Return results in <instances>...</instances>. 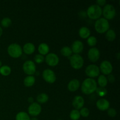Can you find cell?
<instances>
[{"mask_svg":"<svg viewBox=\"0 0 120 120\" xmlns=\"http://www.w3.org/2000/svg\"></svg>","mask_w":120,"mask_h":120,"instance_id":"b9f144b4","label":"cell"},{"mask_svg":"<svg viewBox=\"0 0 120 120\" xmlns=\"http://www.w3.org/2000/svg\"><path fill=\"white\" fill-rule=\"evenodd\" d=\"M80 86V83L79 80L76 79H74L69 82L68 84V89L70 91L74 92L78 90Z\"/></svg>","mask_w":120,"mask_h":120,"instance_id":"e0dca14e","label":"cell"},{"mask_svg":"<svg viewBox=\"0 0 120 120\" xmlns=\"http://www.w3.org/2000/svg\"><path fill=\"white\" fill-rule=\"evenodd\" d=\"M22 51L26 55H32L35 51V46L34 43L28 42L23 45Z\"/></svg>","mask_w":120,"mask_h":120,"instance_id":"ac0fdd59","label":"cell"},{"mask_svg":"<svg viewBox=\"0 0 120 120\" xmlns=\"http://www.w3.org/2000/svg\"><path fill=\"white\" fill-rule=\"evenodd\" d=\"M15 120H30V118L28 113L25 111H21L16 115Z\"/></svg>","mask_w":120,"mask_h":120,"instance_id":"484cf974","label":"cell"},{"mask_svg":"<svg viewBox=\"0 0 120 120\" xmlns=\"http://www.w3.org/2000/svg\"><path fill=\"white\" fill-rule=\"evenodd\" d=\"M87 42L88 45H89L90 46L93 48L94 46H95L97 45V39L94 36H90L87 38Z\"/></svg>","mask_w":120,"mask_h":120,"instance_id":"f546056e","label":"cell"},{"mask_svg":"<svg viewBox=\"0 0 120 120\" xmlns=\"http://www.w3.org/2000/svg\"><path fill=\"white\" fill-rule=\"evenodd\" d=\"M84 105V100L81 96H76L72 100V105L76 110H80Z\"/></svg>","mask_w":120,"mask_h":120,"instance_id":"5bb4252c","label":"cell"},{"mask_svg":"<svg viewBox=\"0 0 120 120\" xmlns=\"http://www.w3.org/2000/svg\"><path fill=\"white\" fill-rule=\"evenodd\" d=\"M60 53L62 56H64V57H70L72 55L73 52L71 48L68 46H65L60 49Z\"/></svg>","mask_w":120,"mask_h":120,"instance_id":"603a6c76","label":"cell"},{"mask_svg":"<svg viewBox=\"0 0 120 120\" xmlns=\"http://www.w3.org/2000/svg\"><path fill=\"white\" fill-rule=\"evenodd\" d=\"M87 56L89 60L93 63H95L98 60L100 57V50L97 48H90L87 53Z\"/></svg>","mask_w":120,"mask_h":120,"instance_id":"4fadbf2b","label":"cell"},{"mask_svg":"<svg viewBox=\"0 0 120 120\" xmlns=\"http://www.w3.org/2000/svg\"><path fill=\"white\" fill-rule=\"evenodd\" d=\"M36 100L39 104H45L49 100V96L47 94L42 93L39 94L36 97Z\"/></svg>","mask_w":120,"mask_h":120,"instance_id":"7402d4cb","label":"cell"},{"mask_svg":"<svg viewBox=\"0 0 120 120\" xmlns=\"http://www.w3.org/2000/svg\"><path fill=\"white\" fill-rule=\"evenodd\" d=\"M106 1L105 0H98V1H96V3H97V5L100 6H104L105 5V4H106Z\"/></svg>","mask_w":120,"mask_h":120,"instance_id":"d590c367","label":"cell"},{"mask_svg":"<svg viewBox=\"0 0 120 120\" xmlns=\"http://www.w3.org/2000/svg\"><path fill=\"white\" fill-rule=\"evenodd\" d=\"M70 118L71 120H78L80 118V114L79 111L78 110H71V112H70Z\"/></svg>","mask_w":120,"mask_h":120,"instance_id":"83f0119b","label":"cell"},{"mask_svg":"<svg viewBox=\"0 0 120 120\" xmlns=\"http://www.w3.org/2000/svg\"><path fill=\"white\" fill-rule=\"evenodd\" d=\"M8 53L13 58H18L22 55V48L17 43H12L8 46L7 48Z\"/></svg>","mask_w":120,"mask_h":120,"instance_id":"277c9868","label":"cell"},{"mask_svg":"<svg viewBox=\"0 0 120 120\" xmlns=\"http://www.w3.org/2000/svg\"><path fill=\"white\" fill-rule=\"evenodd\" d=\"M97 83L100 87L105 88L108 84V80L106 76L104 75H99L97 80Z\"/></svg>","mask_w":120,"mask_h":120,"instance_id":"cb8c5ba5","label":"cell"},{"mask_svg":"<svg viewBox=\"0 0 120 120\" xmlns=\"http://www.w3.org/2000/svg\"><path fill=\"white\" fill-rule=\"evenodd\" d=\"M2 66V62H1V60H0V68H1V66Z\"/></svg>","mask_w":120,"mask_h":120,"instance_id":"60d3db41","label":"cell"},{"mask_svg":"<svg viewBox=\"0 0 120 120\" xmlns=\"http://www.w3.org/2000/svg\"><path fill=\"white\" fill-rule=\"evenodd\" d=\"M35 81V77L34 76H28L23 80V84L25 87H30L34 85Z\"/></svg>","mask_w":120,"mask_h":120,"instance_id":"44dd1931","label":"cell"},{"mask_svg":"<svg viewBox=\"0 0 120 120\" xmlns=\"http://www.w3.org/2000/svg\"><path fill=\"white\" fill-rule=\"evenodd\" d=\"M96 91L97 94L100 97H104L107 94V90H106L105 88L104 87H97Z\"/></svg>","mask_w":120,"mask_h":120,"instance_id":"4dcf8cb0","label":"cell"},{"mask_svg":"<svg viewBox=\"0 0 120 120\" xmlns=\"http://www.w3.org/2000/svg\"><path fill=\"white\" fill-rule=\"evenodd\" d=\"M87 15L91 19L97 20L100 18L102 15L101 8L97 4L91 5L87 8Z\"/></svg>","mask_w":120,"mask_h":120,"instance_id":"7a4b0ae2","label":"cell"},{"mask_svg":"<svg viewBox=\"0 0 120 120\" xmlns=\"http://www.w3.org/2000/svg\"><path fill=\"white\" fill-rule=\"evenodd\" d=\"M28 113L30 116L36 117L39 116L42 111V107L41 104L38 103H33L29 105L28 109Z\"/></svg>","mask_w":120,"mask_h":120,"instance_id":"7c38bea8","label":"cell"},{"mask_svg":"<svg viewBox=\"0 0 120 120\" xmlns=\"http://www.w3.org/2000/svg\"><path fill=\"white\" fill-rule=\"evenodd\" d=\"M99 69L100 71L103 74V75H109L112 71L113 67L110 61L103 60L100 63Z\"/></svg>","mask_w":120,"mask_h":120,"instance_id":"30bf717a","label":"cell"},{"mask_svg":"<svg viewBox=\"0 0 120 120\" xmlns=\"http://www.w3.org/2000/svg\"><path fill=\"white\" fill-rule=\"evenodd\" d=\"M105 38L110 42H112L116 38V33L113 29H109L105 32Z\"/></svg>","mask_w":120,"mask_h":120,"instance_id":"d4e9b609","label":"cell"},{"mask_svg":"<svg viewBox=\"0 0 120 120\" xmlns=\"http://www.w3.org/2000/svg\"><path fill=\"white\" fill-rule=\"evenodd\" d=\"M34 60L38 64L43 63L45 61V57L43 55H41L40 54H37L34 57Z\"/></svg>","mask_w":120,"mask_h":120,"instance_id":"d6a6232c","label":"cell"},{"mask_svg":"<svg viewBox=\"0 0 120 120\" xmlns=\"http://www.w3.org/2000/svg\"><path fill=\"white\" fill-rule=\"evenodd\" d=\"M12 24V20L8 17H5L2 19L1 21V25L4 28H8Z\"/></svg>","mask_w":120,"mask_h":120,"instance_id":"f1b7e54d","label":"cell"},{"mask_svg":"<svg viewBox=\"0 0 120 120\" xmlns=\"http://www.w3.org/2000/svg\"><path fill=\"white\" fill-rule=\"evenodd\" d=\"M28 101L30 104H32V103H34V98L32 97H29L28 98Z\"/></svg>","mask_w":120,"mask_h":120,"instance_id":"8d00e7d4","label":"cell"},{"mask_svg":"<svg viewBox=\"0 0 120 120\" xmlns=\"http://www.w3.org/2000/svg\"><path fill=\"white\" fill-rule=\"evenodd\" d=\"M42 77L45 82L50 84H53L56 80V74L50 69H46L43 70L42 73Z\"/></svg>","mask_w":120,"mask_h":120,"instance_id":"9c48e42d","label":"cell"},{"mask_svg":"<svg viewBox=\"0 0 120 120\" xmlns=\"http://www.w3.org/2000/svg\"><path fill=\"white\" fill-rule=\"evenodd\" d=\"M80 114V116H82L83 117H88L89 114H90V111L89 109L86 107H83L80 109V111H79Z\"/></svg>","mask_w":120,"mask_h":120,"instance_id":"1f68e13d","label":"cell"},{"mask_svg":"<svg viewBox=\"0 0 120 120\" xmlns=\"http://www.w3.org/2000/svg\"><path fill=\"white\" fill-rule=\"evenodd\" d=\"M120 53H119V52H118V53H117V55H116V57H117V59H118V60H119V59H120Z\"/></svg>","mask_w":120,"mask_h":120,"instance_id":"f35d334b","label":"cell"},{"mask_svg":"<svg viewBox=\"0 0 120 120\" xmlns=\"http://www.w3.org/2000/svg\"><path fill=\"white\" fill-rule=\"evenodd\" d=\"M107 79L108 82H109L110 83H114V82H115V80H116V79H115L114 76L113 75H111V74L108 75V77H107Z\"/></svg>","mask_w":120,"mask_h":120,"instance_id":"e575fe53","label":"cell"},{"mask_svg":"<svg viewBox=\"0 0 120 120\" xmlns=\"http://www.w3.org/2000/svg\"><path fill=\"white\" fill-rule=\"evenodd\" d=\"M70 63L74 69L79 70L84 65V59L79 54H74L70 57Z\"/></svg>","mask_w":120,"mask_h":120,"instance_id":"5b68a950","label":"cell"},{"mask_svg":"<svg viewBox=\"0 0 120 120\" xmlns=\"http://www.w3.org/2000/svg\"><path fill=\"white\" fill-rule=\"evenodd\" d=\"M90 30L86 26L81 27L79 30V35L82 39H87L90 36Z\"/></svg>","mask_w":120,"mask_h":120,"instance_id":"d6986e66","label":"cell"},{"mask_svg":"<svg viewBox=\"0 0 120 120\" xmlns=\"http://www.w3.org/2000/svg\"><path fill=\"white\" fill-rule=\"evenodd\" d=\"M102 14L107 20H111L116 16V9L112 5L107 4L102 9Z\"/></svg>","mask_w":120,"mask_h":120,"instance_id":"8992f818","label":"cell"},{"mask_svg":"<svg viewBox=\"0 0 120 120\" xmlns=\"http://www.w3.org/2000/svg\"><path fill=\"white\" fill-rule=\"evenodd\" d=\"M45 60L47 64L52 67L56 66L59 63V57L54 53H50L46 55Z\"/></svg>","mask_w":120,"mask_h":120,"instance_id":"8fae6325","label":"cell"},{"mask_svg":"<svg viewBox=\"0 0 120 120\" xmlns=\"http://www.w3.org/2000/svg\"><path fill=\"white\" fill-rule=\"evenodd\" d=\"M72 52L75 54H79L83 52L84 49V45L83 43L80 41L76 40L71 45V48Z\"/></svg>","mask_w":120,"mask_h":120,"instance_id":"9a60e30c","label":"cell"},{"mask_svg":"<svg viewBox=\"0 0 120 120\" xmlns=\"http://www.w3.org/2000/svg\"><path fill=\"white\" fill-rule=\"evenodd\" d=\"M117 111L116 109L113 108H109L107 110V114L109 117H114L117 115Z\"/></svg>","mask_w":120,"mask_h":120,"instance_id":"836d02e7","label":"cell"},{"mask_svg":"<svg viewBox=\"0 0 120 120\" xmlns=\"http://www.w3.org/2000/svg\"><path fill=\"white\" fill-rule=\"evenodd\" d=\"M30 120H39L36 117H33V118H32L31 119H30Z\"/></svg>","mask_w":120,"mask_h":120,"instance_id":"ab89813d","label":"cell"},{"mask_svg":"<svg viewBox=\"0 0 120 120\" xmlns=\"http://www.w3.org/2000/svg\"><path fill=\"white\" fill-rule=\"evenodd\" d=\"M2 33H3V30H2V28H1V26H0V37L2 36Z\"/></svg>","mask_w":120,"mask_h":120,"instance_id":"74e56055","label":"cell"},{"mask_svg":"<svg viewBox=\"0 0 120 120\" xmlns=\"http://www.w3.org/2000/svg\"><path fill=\"white\" fill-rule=\"evenodd\" d=\"M11 73V69L9 66L4 65L0 68V74L4 76H8Z\"/></svg>","mask_w":120,"mask_h":120,"instance_id":"4316f807","label":"cell"},{"mask_svg":"<svg viewBox=\"0 0 120 120\" xmlns=\"http://www.w3.org/2000/svg\"><path fill=\"white\" fill-rule=\"evenodd\" d=\"M110 102L105 98H100L97 100L96 107L99 110L102 111H106L110 108Z\"/></svg>","mask_w":120,"mask_h":120,"instance_id":"2e32d148","label":"cell"},{"mask_svg":"<svg viewBox=\"0 0 120 120\" xmlns=\"http://www.w3.org/2000/svg\"><path fill=\"white\" fill-rule=\"evenodd\" d=\"M97 88V82L94 79L87 78L81 86V90L84 94L89 95L95 92Z\"/></svg>","mask_w":120,"mask_h":120,"instance_id":"6da1fadb","label":"cell"},{"mask_svg":"<svg viewBox=\"0 0 120 120\" xmlns=\"http://www.w3.org/2000/svg\"><path fill=\"white\" fill-rule=\"evenodd\" d=\"M86 75L89 77V78L93 79L94 77H98L100 75L99 67L96 64H90L87 66L85 70Z\"/></svg>","mask_w":120,"mask_h":120,"instance_id":"ba28073f","label":"cell"},{"mask_svg":"<svg viewBox=\"0 0 120 120\" xmlns=\"http://www.w3.org/2000/svg\"><path fill=\"white\" fill-rule=\"evenodd\" d=\"M50 49L48 44L45 43H42L39 45L38 46V52L40 55H46L49 53Z\"/></svg>","mask_w":120,"mask_h":120,"instance_id":"ffe728a7","label":"cell"},{"mask_svg":"<svg viewBox=\"0 0 120 120\" xmlns=\"http://www.w3.org/2000/svg\"><path fill=\"white\" fill-rule=\"evenodd\" d=\"M22 69L25 74L28 76H32L36 73V67L35 62L32 60H27L23 63Z\"/></svg>","mask_w":120,"mask_h":120,"instance_id":"52a82bcc","label":"cell"},{"mask_svg":"<svg viewBox=\"0 0 120 120\" xmlns=\"http://www.w3.org/2000/svg\"><path fill=\"white\" fill-rule=\"evenodd\" d=\"M94 28L98 34H104L110 29V24L108 20L104 18H100L96 20Z\"/></svg>","mask_w":120,"mask_h":120,"instance_id":"3957f363","label":"cell"}]
</instances>
